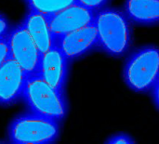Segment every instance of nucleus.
Here are the masks:
<instances>
[{
    "mask_svg": "<svg viewBox=\"0 0 159 144\" xmlns=\"http://www.w3.org/2000/svg\"><path fill=\"white\" fill-rule=\"evenodd\" d=\"M30 10L49 18L76 4V0H25Z\"/></svg>",
    "mask_w": 159,
    "mask_h": 144,
    "instance_id": "nucleus-12",
    "label": "nucleus"
},
{
    "mask_svg": "<svg viewBox=\"0 0 159 144\" xmlns=\"http://www.w3.org/2000/svg\"><path fill=\"white\" fill-rule=\"evenodd\" d=\"M152 96H153V100L154 102L156 104V106L157 107V109L159 110V81L158 83L156 85V87L154 88V89L151 91Z\"/></svg>",
    "mask_w": 159,
    "mask_h": 144,
    "instance_id": "nucleus-17",
    "label": "nucleus"
},
{
    "mask_svg": "<svg viewBox=\"0 0 159 144\" xmlns=\"http://www.w3.org/2000/svg\"><path fill=\"white\" fill-rule=\"evenodd\" d=\"M104 144H136L133 139L126 133H116L111 136Z\"/></svg>",
    "mask_w": 159,
    "mask_h": 144,
    "instance_id": "nucleus-14",
    "label": "nucleus"
},
{
    "mask_svg": "<svg viewBox=\"0 0 159 144\" xmlns=\"http://www.w3.org/2000/svg\"><path fill=\"white\" fill-rule=\"evenodd\" d=\"M7 40L10 59L20 65L27 76L37 74L42 53L22 24L12 29L7 36Z\"/></svg>",
    "mask_w": 159,
    "mask_h": 144,
    "instance_id": "nucleus-5",
    "label": "nucleus"
},
{
    "mask_svg": "<svg viewBox=\"0 0 159 144\" xmlns=\"http://www.w3.org/2000/svg\"><path fill=\"white\" fill-rule=\"evenodd\" d=\"M22 26L28 32L42 54L55 45V39L46 16L30 10L24 18Z\"/></svg>",
    "mask_w": 159,
    "mask_h": 144,
    "instance_id": "nucleus-10",
    "label": "nucleus"
},
{
    "mask_svg": "<svg viewBox=\"0 0 159 144\" xmlns=\"http://www.w3.org/2000/svg\"><path fill=\"white\" fill-rule=\"evenodd\" d=\"M10 58L7 37L0 40V67Z\"/></svg>",
    "mask_w": 159,
    "mask_h": 144,
    "instance_id": "nucleus-15",
    "label": "nucleus"
},
{
    "mask_svg": "<svg viewBox=\"0 0 159 144\" xmlns=\"http://www.w3.org/2000/svg\"><path fill=\"white\" fill-rule=\"evenodd\" d=\"M99 47L108 55L121 57L130 47L131 34L126 15L116 9H105L96 13L94 22Z\"/></svg>",
    "mask_w": 159,
    "mask_h": 144,
    "instance_id": "nucleus-3",
    "label": "nucleus"
},
{
    "mask_svg": "<svg viewBox=\"0 0 159 144\" xmlns=\"http://www.w3.org/2000/svg\"><path fill=\"white\" fill-rule=\"evenodd\" d=\"M69 61L54 45L49 50L42 54L38 74L50 87L65 93L69 75Z\"/></svg>",
    "mask_w": 159,
    "mask_h": 144,
    "instance_id": "nucleus-7",
    "label": "nucleus"
},
{
    "mask_svg": "<svg viewBox=\"0 0 159 144\" xmlns=\"http://www.w3.org/2000/svg\"><path fill=\"white\" fill-rule=\"evenodd\" d=\"M9 34V24L7 18L0 14V40L6 38Z\"/></svg>",
    "mask_w": 159,
    "mask_h": 144,
    "instance_id": "nucleus-16",
    "label": "nucleus"
},
{
    "mask_svg": "<svg viewBox=\"0 0 159 144\" xmlns=\"http://www.w3.org/2000/svg\"><path fill=\"white\" fill-rule=\"evenodd\" d=\"M0 144H4V143H3V142H0Z\"/></svg>",
    "mask_w": 159,
    "mask_h": 144,
    "instance_id": "nucleus-18",
    "label": "nucleus"
},
{
    "mask_svg": "<svg viewBox=\"0 0 159 144\" xmlns=\"http://www.w3.org/2000/svg\"><path fill=\"white\" fill-rule=\"evenodd\" d=\"M108 1L109 0H76V4L87 9L95 11L105 6Z\"/></svg>",
    "mask_w": 159,
    "mask_h": 144,
    "instance_id": "nucleus-13",
    "label": "nucleus"
},
{
    "mask_svg": "<svg viewBox=\"0 0 159 144\" xmlns=\"http://www.w3.org/2000/svg\"><path fill=\"white\" fill-rule=\"evenodd\" d=\"M96 13L75 4L48 18L52 35L55 39L77 31L94 22Z\"/></svg>",
    "mask_w": 159,
    "mask_h": 144,
    "instance_id": "nucleus-6",
    "label": "nucleus"
},
{
    "mask_svg": "<svg viewBox=\"0 0 159 144\" xmlns=\"http://www.w3.org/2000/svg\"><path fill=\"white\" fill-rule=\"evenodd\" d=\"M124 14L128 20L141 25L159 23V0H126Z\"/></svg>",
    "mask_w": 159,
    "mask_h": 144,
    "instance_id": "nucleus-11",
    "label": "nucleus"
},
{
    "mask_svg": "<svg viewBox=\"0 0 159 144\" xmlns=\"http://www.w3.org/2000/svg\"><path fill=\"white\" fill-rule=\"evenodd\" d=\"M69 61H75L99 47V39L95 25L89 24L77 31L63 35L55 41Z\"/></svg>",
    "mask_w": 159,
    "mask_h": 144,
    "instance_id": "nucleus-9",
    "label": "nucleus"
},
{
    "mask_svg": "<svg viewBox=\"0 0 159 144\" xmlns=\"http://www.w3.org/2000/svg\"><path fill=\"white\" fill-rule=\"evenodd\" d=\"M22 101L28 111L59 123L68 115L69 106L65 93L50 87L38 74L27 77Z\"/></svg>",
    "mask_w": 159,
    "mask_h": 144,
    "instance_id": "nucleus-1",
    "label": "nucleus"
},
{
    "mask_svg": "<svg viewBox=\"0 0 159 144\" xmlns=\"http://www.w3.org/2000/svg\"><path fill=\"white\" fill-rule=\"evenodd\" d=\"M27 77L10 58L0 67V106H11L22 100Z\"/></svg>",
    "mask_w": 159,
    "mask_h": 144,
    "instance_id": "nucleus-8",
    "label": "nucleus"
},
{
    "mask_svg": "<svg viewBox=\"0 0 159 144\" xmlns=\"http://www.w3.org/2000/svg\"><path fill=\"white\" fill-rule=\"evenodd\" d=\"M61 134V123L30 111L15 116L8 128L11 144H54Z\"/></svg>",
    "mask_w": 159,
    "mask_h": 144,
    "instance_id": "nucleus-2",
    "label": "nucleus"
},
{
    "mask_svg": "<svg viewBox=\"0 0 159 144\" xmlns=\"http://www.w3.org/2000/svg\"><path fill=\"white\" fill-rule=\"evenodd\" d=\"M123 77L126 85L138 93L151 92L159 81V48L143 47L127 60Z\"/></svg>",
    "mask_w": 159,
    "mask_h": 144,
    "instance_id": "nucleus-4",
    "label": "nucleus"
}]
</instances>
